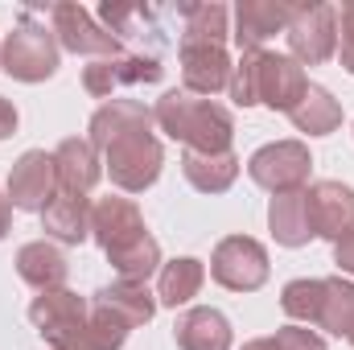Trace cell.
Wrapping results in <instances>:
<instances>
[{"mask_svg":"<svg viewBox=\"0 0 354 350\" xmlns=\"http://www.w3.org/2000/svg\"><path fill=\"white\" fill-rule=\"evenodd\" d=\"M153 124L189 153H231L235 140V116L223 103L189 91H165L153 107Z\"/></svg>","mask_w":354,"mask_h":350,"instance_id":"6da1fadb","label":"cell"},{"mask_svg":"<svg viewBox=\"0 0 354 350\" xmlns=\"http://www.w3.org/2000/svg\"><path fill=\"white\" fill-rule=\"evenodd\" d=\"M29 322L50 342V350H99L91 334V301L75 288L37 293L29 305Z\"/></svg>","mask_w":354,"mask_h":350,"instance_id":"7a4b0ae2","label":"cell"},{"mask_svg":"<svg viewBox=\"0 0 354 350\" xmlns=\"http://www.w3.org/2000/svg\"><path fill=\"white\" fill-rule=\"evenodd\" d=\"M58 62H62V46L54 29L33 12H21V21L0 46V71L17 83H46L58 75Z\"/></svg>","mask_w":354,"mask_h":350,"instance_id":"3957f363","label":"cell"},{"mask_svg":"<svg viewBox=\"0 0 354 350\" xmlns=\"http://www.w3.org/2000/svg\"><path fill=\"white\" fill-rule=\"evenodd\" d=\"M161 165H165V149L153 132H128L103 149V169L111 185H120L124 194H145L149 185H157Z\"/></svg>","mask_w":354,"mask_h":350,"instance_id":"277c9868","label":"cell"},{"mask_svg":"<svg viewBox=\"0 0 354 350\" xmlns=\"http://www.w3.org/2000/svg\"><path fill=\"white\" fill-rule=\"evenodd\" d=\"M268 248L252 235H227L214 243L210 252V276L214 284L231 288V293H256L268 284Z\"/></svg>","mask_w":354,"mask_h":350,"instance_id":"5b68a950","label":"cell"},{"mask_svg":"<svg viewBox=\"0 0 354 350\" xmlns=\"http://www.w3.org/2000/svg\"><path fill=\"white\" fill-rule=\"evenodd\" d=\"M288 58L301 66H322L338 54V8L334 4H297L284 29Z\"/></svg>","mask_w":354,"mask_h":350,"instance_id":"8992f818","label":"cell"},{"mask_svg":"<svg viewBox=\"0 0 354 350\" xmlns=\"http://www.w3.org/2000/svg\"><path fill=\"white\" fill-rule=\"evenodd\" d=\"M309 174H313V157H309V145L301 140H272L248 157V177L268 194L305 190Z\"/></svg>","mask_w":354,"mask_h":350,"instance_id":"52a82bcc","label":"cell"},{"mask_svg":"<svg viewBox=\"0 0 354 350\" xmlns=\"http://www.w3.org/2000/svg\"><path fill=\"white\" fill-rule=\"evenodd\" d=\"M50 29L62 50L83 54V58H120V37H111L83 4L62 0L50 8Z\"/></svg>","mask_w":354,"mask_h":350,"instance_id":"ba28073f","label":"cell"},{"mask_svg":"<svg viewBox=\"0 0 354 350\" xmlns=\"http://www.w3.org/2000/svg\"><path fill=\"white\" fill-rule=\"evenodd\" d=\"M145 235H149V227H145V214L132 198L107 194V198L91 202V239L103 248V256H115V252L140 243Z\"/></svg>","mask_w":354,"mask_h":350,"instance_id":"9c48e42d","label":"cell"},{"mask_svg":"<svg viewBox=\"0 0 354 350\" xmlns=\"http://www.w3.org/2000/svg\"><path fill=\"white\" fill-rule=\"evenodd\" d=\"M8 202L12 210H33L41 214L54 198H58V169H54V153L46 149H29L12 161L8 169Z\"/></svg>","mask_w":354,"mask_h":350,"instance_id":"30bf717a","label":"cell"},{"mask_svg":"<svg viewBox=\"0 0 354 350\" xmlns=\"http://www.w3.org/2000/svg\"><path fill=\"white\" fill-rule=\"evenodd\" d=\"M165 66L157 54H120V58H95L83 66V91L95 99H115L120 87H140V83H161Z\"/></svg>","mask_w":354,"mask_h":350,"instance_id":"8fae6325","label":"cell"},{"mask_svg":"<svg viewBox=\"0 0 354 350\" xmlns=\"http://www.w3.org/2000/svg\"><path fill=\"white\" fill-rule=\"evenodd\" d=\"M177 62H181V83L189 95H218V91L231 87V54L227 46H210V42H181L177 46Z\"/></svg>","mask_w":354,"mask_h":350,"instance_id":"7c38bea8","label":"cell"},{"mask_svg":"<svg viewBox=\"0 0 354 350\" xmlns=\"http://www.w3.org/2000/svg\"><path fill=\"white\" fill-rule=\"evenodd\" d=\"M309 223H313V239H346L354 235V190L342 181H313L309 190Z\"/></svg>","mask_w":354,"mask_h":350,"instance_id":"4fadbf2b","label":"cell"},{"mask_svg":"<svg viewBox=\"0 0 354 350\" xmlns=\"http://www.w3.org/2000/svg\"><path fill=\"white\" fill-rule=\"evenodd\" d=\"M309 91V75L297 58L288 54H276V50H264V62H260V103L272 107V111H292L301 103V95Z\"/></svg>","mask_w":354,"mask_h":350,"instance_id":"5bb4252c","label":"cell"},{"mask_svg":"<svg viewBox=\"0 0 354 350\" xmlns=\"http://www.w3.org/2000/svg\"><path fill=\"white\" fill-rule=\"evenodd\" d=\"M149 128H153V107H145L140 99H107L91 116L87 140L95 153H103L111 140H120L128 132H149Z\"/></svg>","mask_w":354,"mask_h":350,"instance_id":"9a60e30c","label":"cell"},{"mask_svg":"<svg viewBox=\"0 0 354 350\" xmlns=\"http://www.w3.org/2000/svg\"><path fill=\"white\" fill-rule=\"evenodd\" d=\"M297 4L284 0H239L235 4V42L239 50H264V42H272L276 33L288 29Z\"/></svg>","mask_w":354,"mask_h":350,"instance_id":"2e32d148","label":"cell"},{"mask_svg":"<svg viewBox=\"0 0 354 350\" xmlns=\"http://www.w3.org/2000/svg\"><path fill=\"white\" fill-rule=\"evenodd\" d=\"M174 342L177 350H231L235 330L223 309L214 305H194L174 322Z\"/></svg>","mask_w":354,"mask_h":350,"instance_id":"e0dca14e","label":"cell"},{"mask_svg":"<svg viewBox=\"0 0 354 350\" xmlns=\"http://www.w3.org/2000/svg\"><path fill=\"white\" fill-rule=\"evenodd\" d=\"M268 231L280 248H305L313 239V223H309V194L305 190H288V194H272L268 202Z\"/></svg>","mask_w":354,"mask_h":350,"instance_id":"ac0fdd59","label":"cell"},{"mask_svg":"<svg viewBox=\"0 0 354 350\" xmlns=\"http://www.w3.org/2000/svg\"><path fill=\"white\" fill-rule=\"evenodd\" d=\"M41 227L50 239L66 243V248H79L91 239V198L87 194H66L58 190V198L41 210Z\"/></svg>","mask_w":354,"mask_h":350,"instance_id":"d6986e66","label":"cell"},{"mask_svg":"<svg viewBox=\"0 0 354 350\" xmlns=\"http://www.w3.org/2000/svg\"><path fill=\"white\" fill-rule=\"evenodd\" d=\"M91 305H99V309H107V313H115L128 330H136V326H149L153 317H157V293H149V284H132V280H115V284H103L95 297H91Z\"/></svg>","mask_w":354,"mask_h":350,"instance_id":"ffe728a7","label":"cell"},{"mask_svg":"<svg viewBox=\"0 0 354 350\" xmlns=\"http://www.w3.org/2000/svg\"><path fill=\"white\" fill-rule=\"evenodd\" d=\"M17 276L37 288V293H50V288H66V276H71V264L62 256L58 243L50 239H33L17 252Z\"/></svg>","mask_w":354,"mask_h":350,"instance_id":"44dd1931","label":"cell"},{"mask_svg":"<svg viewBox=\"0 0 354 350\" xmlns=\"http://www.w3.org/2000/svg\"><path fill=\"white\" fill-rule=\"evenodd\" d=\"M54 169H58V190H66V194H91L95 181L103 177V161L91 149V140L66 136L54 149Z\"/></svg>","mask_w":354,"mask_h":350,"instance_id":"7402d4cb","label":"cell"},{"mask_svg":"<svg viewBox=\"0 0 354 350\" xmlns=\"http://www.w3.org/2000/svg\"><path fill=\"white\" fill-rule=\"evenodd\" d=\"M243 169V161L235 153H181V174L198 194H227L235 185V177Z\"/></svg>","mask_w":354,"mask_h":350,"instance_id":"603a6c76","label":"cell"},{"mask_svg":"<svg viewBox=\"0 0 354 350\" xmlns=\"http://www.w3.org/2000/svg\"><path fill=\"white\" fill-rule=\"evenodd\" d=\"M206 284V264L194 260V256H177V260L161 264L157 272V305L177 309V305H189Z\"/></svg>","mask_w":354,"mask_h":350,"instance_id":"cb8c5ba5","label":"cell"},{"mask_svg":"<svg viewBox=\"0 0 354 350\" xmlns=\"http://www.w3.org/2000/svg\"><path fill=\"white\" fill-rule=\"evenodd\" d=\"M288 120L305 136H330V132L342 128V103L322 87V83H309V91L301 95V103L288 111Z\"/></svg>","mask_w":354,"mask_h":350,"instance_id":"d4e9b609","label":"cell"},{"mask_svg":"<svg viewBox=\"0 0 354 350\" xmlns=\"http://www.w3.org/2000/svg\"><path fill=\"white\" fill-rule=\"evenodd\" d=\"M317 330H326L334 338H351L354 334V280L326 276V301H322Z\"/></svg>","mask_w":354,"mask_h":350,"instance_id":"484cf974","label":"cell"},{"mask_svg":"<svg viewBox=\"0 0 354 350\" xmlns=\"http://www.w3.org/2000/svg\"><path fill=\"white\" fill-rule=\"evenodd\" d=\"M227 4H218V0H206V4H181V21H185V29H181V42H210V46H223L227 37H231V29H227Z\"/></svg>","mask_w":354,"mask_h":350,"instance_id":"4316f807","label":"cell"},{"mask_svg":"<svg viewBox=\"0 0 354 350\" xmlns=\"http://www.w3.org/2000/svg\"><path fill=\"white\" fill-rule=\"evenodd\" d=\"M322 301H326V280H313V276L288 280L280 288V309L292 317V326H317Z\"/></svg>","mask_w":354,"mask_h":350,"instance_id":"83f0119b","label":"cell"},{"mask_svg":"<svg viewBox=\"0 0 354 350\" xmlns=\"http://www.w3.org/2000/svg\"><path fill=\"white\" fill-rule=\"evenodd\" d=\"M260 62H264V50H239V62L227 87L235 107H260Z\"/></svg>","mask_w":354,"mask_h":350,"instance_id":"f1b7e54d","label":"cell"},{"mask_svg":"<svg viewBox=\"0 0 354 350\" xmlns=\"http://www.w3.org/2000/svg\"><path fill=\"white\" fill-rule=\"evenodd\" d=\"M268 350H326V338L309 326H280L268 334Z\"/></svg>","mask_w":354,"mask_h":350,"instance_id":"f546056e","label":"cell"},{"mask_svg":"<svg viewBox=\"0 0 354 350\" xmlns=\"http://www.w3.org/2000/svg\"><path fill=\"white\" fill-rule=\"evenodd\" d=\"M338 62L346 75H354V0L338 8Z\"/></svg>","mask_w":354,"mask_h":350,"instance_id":"4dcf8cb0","label":"cell"},{"mask_svg":"<svg viewBox=\"0 0 354 350\" xmlns=\"http://www.w3.org/2000/svg\"><path fill=\"white\" fill-rule=\"evenodd\" d=\"M334 264H338L342 276H354V235H346V239L334 243Z\"/></svg>","mask_w":354,"mask_h":350,"instance_id":"1f68e13d","label":"cell"},{"mask_svg":"<svg viewBox=\"0 0 354 350\" xmlns=\"http://www.w3.org/2000/svg\"><path fill=\"white\" fill-rule=\"evenodd\" d=\"M17 124H21V116H17V107L0 95V140H8L12 132H17Z\"/></svg>","mask_w":354,"mask_h":350,"instance_id":"d6a6232c","label":"cell"},{"mask_svg":"<svg viewBox=\"0 0 354 350\" xmlns=\"http://www.w3.org/2000/svg\"><path fill=\"white\" fill-rule=\"evenodd\" d=\"M12 231V202H8V194H0V239Z\"/></svg>","mask_w":354,"mask_h":350,"instance_id":"836d02e7","label":"cell"},{"mask_svg":"<svg viewBox=\"0 0 354 350\" xmlns=\"http://www.w3.org/2000/svg\"><path fill=\"white\" fill-rule=\"evenodd\" d=\"M243 350H268V338H252V342H243Z\"/></svg>","mask_w":354,"mask_h":350,"instance_id":"e575fe53","label":"cell"},{"mask_svg":"<svg viewBox=\"0 0 354 350\" xmlns=\"http://www.w3.org/2000/svg\"><path fill=\"white\" fill-rule=\"evenodd\" d=\"M346 342H351V347H354V334H351V338H346Z\"/></svg>","mask_w":354,"mask_h":350,"instance_id":"d590c367","label":"cell"}]
</instances>
